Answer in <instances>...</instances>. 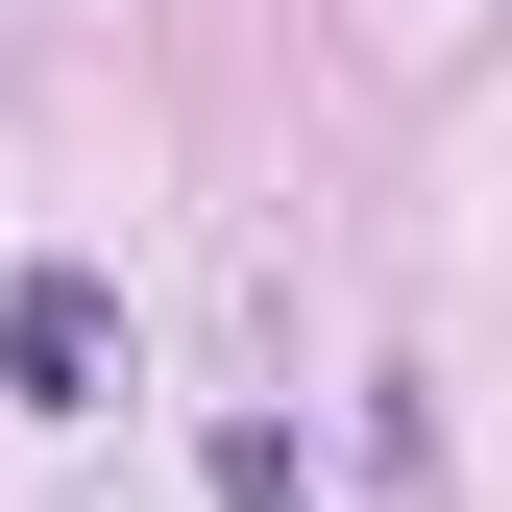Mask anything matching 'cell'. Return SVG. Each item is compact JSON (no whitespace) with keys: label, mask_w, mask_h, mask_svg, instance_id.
<instances>
[{"label":"cell","mask_w":512,"mask_h":512,"mask_svg":"<svg viewBox=\"0 0 512 512\" xmlns=\"http://www.w3.org/2000/svg\"><path fill=\"white\" fill-rule=\"evenodd\" d=\"M98 366H122V293L98 269H25V293H0V391H25V415H98Z\"/></svg>","instance_id":"1"},{"label":"cell","mask_w":512,"mask_h":512,"mask_svg":"<svg viewBox=\"0 0 512 512\" xmlns=\"http://www.w3.org/2000/svg\"><path fill=\"white\" fill-rule=\"evenodd\" d=\"M220 512H317V464H293V415H220Z\"/></svg>","instance_id":"2"}]
</instances>
